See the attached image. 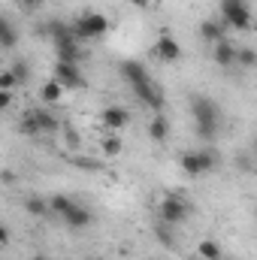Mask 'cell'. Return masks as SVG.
I'll list each match as a JSON object with an SVG mask.
<instances>
[{
	"instance_id": "1",
	"label": "cell",
	"mask_w": 257,
	"mask_h": 260,
	"mask_svg": "<svg viewBox=\"0 0 257 260\" xmlns=\"http://www.w3.org/2000/svg\"><path fill=\"white\" fill-rule=\"evenodd\" d=\"M121 76L127 79V85L133 88V94H136L148 109H154V112H160V109H164L167 97H164L160 85L148 76L145 64H139V61H121Z\"/></svg>"
},
{
	"instance_id": "2",
	"label": "cell",
	"mask_w": 257,
	"mask_h": 260,
	"mask_svg": "<svg viewBox=\"0 0 257 260\" xmlns=\"http://www.w3.org/2000/svg\"><path fill=\"white\" fill-rule=\"evenodd\" d=\"M191 112H194V121H197V136L200 139H215L218 136V127H221V109H218V103L212 97L194 94Z\"/></svg>"
},
{
	"instance_id": "3",
	"label": "cell",
	"mask_w": 257,
	"mask_h": 260,
	"mask_svg": "<svg viewBox=\"0 0 257 260\" xmlns=\"http://www.w3.org/2000/svg\"><path fill=\"white\" fill-rule=\"evenodd\" d=\"M221 18H224V27L251 30V9L245 0H221Z\"/></svg>"
},
{
	"instance_id": "4",
	"label": "cell",
	"mask_w": 257,
	"mask_h": 260,
	"mask_svg": "<svg viewBox=\"0 0 257 260\" xmlns=\"http://www.w3.org/2000/svg\"><path fill=\"white\" fill-rule=\"evenodd\" d=\"M106 30H109V18L100 15V12H85L73 24L76 40H100V37H106Z\"/></svg>"
},
{
	"instance_id": "5",
	"label": "cell",
	"mask_w": 257,
	"mask_h": 260,
	"mask_svg": "<svg viewBox=\"0 0 257 260\" xmlns=\"http://www.w3.org/2000/svg\"><path fill=\"white\" fill-rule=\"evenodd\" d=\"M179 167L188 173V176H203V173H209V170H215L218 167V157H215V151H185L182 157H179Z\"/></svg>"
},
{
	"instance_id": "6",
	"label": "cell",
	"mask_w": 257,
	"mask_h": 260,
	"mask_svg": "<svg viewBox=\"0 0 257 260\" xmlns=\"http://www.w3.org/2000/svg\"><path fill=\"white\" fill-rule=\"evenodd\" d=\"M188 215H191V206H188L182 197H167V200H160V221H164L167 227H176V224L188 221Z\"/></svg>"
},
{
	"instance_id": "7",
	"label": "cell",
	"mask_w": 257,
	"mask_h": 260,
	"mask_svg": "<svg viewBox=\"0 0 257 260\" xmlns=\"http://www.w3.org/2000/svg\"><path fill=\"white\" fill-rule=\"evenodd\" d=\"M52 79H58V82L64 85V91H79V88H85V76H82L79 64L58 61V64H55V76H52Z\"/></svg>"
},
{
	"instance_id": "8",
	"label": "cell",
	"mask_w": 257,
	"mask_h": 260,
	"mask_svg": "<svg viewBox=\"0 0 257 260\" xmlns=\"http://www.w3.org/2000/svg\"><path fill=\"white\" fill-rule=\"evenodd\" d=\"M151 55H154L157 61H164V64H176V61H182V46H179L170 34H164V37L154 43Z\"/></svg>"
},
{
	"instance_id": "9",
	"label": "cell",
	"mask_w": 257,
	"mask_h": 260,
	"mask_svg": "<svg viewBox=\"0 0 257 260\" xmlns=\"http://www.w3.org/2000/svg\"><path fill=\"white\" fill-rule=\"evenodd\" d=\"M61 218H64V224L70 227V230H85V227H91V224H94V212H91V209H85V206H79V203H73Z\"/></svg>"
},
{
	"instance_id": "10",
	"label": "cell",
	"mask_w": 257,
	"mask_h": 260,
	"mask_svg": "<svg viewBox=\"0 0 257 260\" xmlns=\"http://www.w3.org/2000/svg\"><path fill=\"white\" fill-rule=\"evenodd\" d=\"M127 121H130V112L127 109H121V106H106L103 112H100V124L106 130H124L127 127Z\"/></svg>"
},
{
	"instance_id": "11",
	"label": "cell",
	"mask_w": 257,
	"mask_h": 260,
	"mask_svg": "<svg viewBox=\"0 0 257 260\" xmlns=\"http://www.w3.org/2000/svg\"><path fill=\"white\" fill-rule=\"evenodd\" d=\"M27 115L34 118V124H37V130H40V133H55V130L61 127V124H58V118H55L49 109H43V106H40V109H30Z\"/></svg>"
},
{
	"instance_id": "12",
	"label": "cell",
	"mask_w": 257,
	"mask_h": 260,
	"mask_svg": "<svg viewBox=\"0 0 257 260\" xmlns=\"http://www.w3.org/2000/svg\"><path fill=\"white\" fill-rule=\"evenodd\" d=\"M212 58H215V64L218 67H233L236 64V46H233L230 40H221V43H215Z\"/></svg>"
},
{
	"instance_id": "13",
	"label": "cell",
	"mask_w": 257,
	"mask_h": 260,
	"mask_svg": "<svg viewBox=\"0 0 257 260\" xmlns=\"http://www.w3.org/2000/svg\"><path fill=\"white\" fill-rule=\"evenodd\" d=\"M40 100H43L46 106H52V103L64 100V85H61L58 79H49V82H43V88H40Z\"/></svg>"
},
{
	"instance_id": "14",
	"label": "cell",
	"mask_w": 257,
	"mask_h": 260,
	"mask_svg": "<svg viewBox=\"0 0 257 260\" xmlns=\"http://www.w3.org/2000/svg\"><path fill=\"white\" fill-rule=\"evenodd\" d=\"M224 30H227V27H224V24H218V21H203V24H200V37H203L206 43H212V46H215V43H221V40H227V37H224Z\"/></svg>"
},
{
	"instance_id": "15",
	"label": "cell",
	"mask_w": 257,
	"mask_h": 260,
	"mask_svg": "<svg viewBox=\"0 0 257 260\" xmlns=\"http://www.w3.org/2000/svg\"><path fill=\"white\" fill-rule=\"evenodd\" d=\"M15 43H18V34L12 27V21L6 15H0V49H15Z\"/></svg>"
},
{
	"instance_id": "16",
	"label": "cell",
	"mask_w": 257,
	"mask_h": 260,
	"mask_svg": "<svg viewBox=\"0 0 257 260\" xmlns=\"http://www.w3.org/2000/svg\"><path fill=\"white\" fill-rule=\"evenodd\" d=\"M148 136H151L154 142H164V139L170 136V121H167L160 112H154V118H151V124H148Z\"/></svg>"
},
{
	"instance_id": "17",
	"label": "cell",
	"mask_w": 257,
	"mask_h": 260,
	"mask_svg": "<svg viewBox=\"0 0 257 260\" xmlns=\"http://www.w3.org/2000/svg\"><path fill=\"white\" fill-rule=\"evenodd\" d=\"M197 254H200V260H221V245L212 239H203L197 245Z\"/></svg>"
},
{
	"instance_id": "18",
	"label": "cell",
	"mask_w": 257,
	"mask_h": 260,
	"mask_svg": "<svg viewBox=\"0 0 257 260\" xmlns=\"http://www.w3.org/2000/svg\"><path fill=\"white\" fill-rule=\"evenodd\" d=\"M24 209H27L30 215H37V218H43V215H49V200H43V197H27V200H24Z\"/></svg>"
},
{
	"instance_id": "19",
	"label": "cell",
	"mask_w": 257,
	"mask_h": 260,
	"mask_svg": "<svg viewBox=\"0 0 257 260\" xmlns=\"http://www.w3.org/2000/svg\"><path fill=\"white\" fill-rule=\"evenodd\" d=\"M9 73L15 76L18 85H27V82H30V64H27V61H15V64L9 67Z\"/></svg>"
},
{
	"instance_id": "20",
	"label": "cell",
	"mask_w": 257,
	"mask_h": 260,
	"mask_svg": "<svg viewBox=\"0 0 257 260\" xmlns=\"http://www.w3.org/2000/svg\"><path fill=\"white\" fill-rule=\"evenodd\" d=\"M100 148H103V154H106V157H115V154H121V148H124V145H121V139H118V136H106Z\"/></svg>"
},
{
	"instance_id": "21",
	"label": "cell",
	"mask_w": 257,
	"mask_h": 260,
	"mask_svg": "<svg viewBox=\"0 0 257 260\" xmlns=\"http://www.w3.org/2000/svg\"><path fill=\"white\" fill-rule=\"evenodd\" d=\"M70 206H73V200H70V197H61V194L49 200V212H58V215H64Z\"/></svg>"
},
{
	"instance_id": "22",
	"label": "cell",
	"mask_w": 257,
	"mask_h": 260,
	"mask_svg": "<svg viewBox=\"0 0 257 260\" xmlns=\"http://www.w3.org/2000/svg\"><path fill=\"white\" fill-rule=\"evenodd\" d=\"M236 61H239L242 67H254L257 64L254 49H236Z\"/></svg>"
},
{
	"instance_id": "23",
	"label": "cell",
	"mask_w": 257,
	"mask_h": 260,
	"mask_svg": "<svg viewBox=\"0 0 257 260\" xmlns=\"http://www.w3.org/2000/svg\"><path fill=\"white\" fill-rule=\"evenodd\" d=\"M15 88H18L15 76H12L9 70H3V73H0V91H15Z\"/></svg>"
},
{
	"instance_id": "24",
	"label": "cell",
	"mask_w": 257,
	"mask_h": 260,
	"mask_svg": "<svg viewBox=\"0 0 257 260\" xmlns=\"http://www.w3.org/2000/svg\"><path fill=\"white\" fill-rule=\"evenodd\" d=\"M154 236H157V242H160V245H167V248H173V245H176V239H173V233H170L167 227H157V230H154Z\"/></svg>"
},
{
	"instance_id": "25",
	"label": "cell",
	"mask_w": 257,
	"mask_h": 260,
	"mask_svg": "<svg viewBox=\"0 0 257 260\" xmlns=\"http://www.w3.org/2000/svg\"><path fill=\"white\" fill-rule=\"evenodd\" d=\"M18 133H24V136H37V133H40L30 115H24V118H21V124H18Z\"/></svg>"
},
{
	"instance_id": "26",
	"label": "cell",
	"mask_w": 257,
	"mask_h": 260,
	"mask_svg": "<svg viewBox=\"0 0 257 260\" xmlns=\"http://www.w3.org/2000/svg\"><path fill=\"white\" fill-rule=\"evenodd\" d=\"M12 106V91H0V112H6Z\"/></svg>"
},
{
	"instance_id": "27",
	"label": "cell",
	"mask_w": 257,
	"mask_h": 260,
	"mask_svg": "<svg viewBox=\"0 0 257 260\" xmlns=\"http://www.w3.org/2000/svg\"><path fill=\"white\" fill-rule=\"evenodd\" d=\"M0 182L3 185H15V173L12 170H0Z\"/></svg>"
},
{
	"instance_id": "28",
	"label": "cell",
	"mask_w": 257,
	"mask_h": 260,
	"mask_svg": "<svg viewBox=\"0 0 257 260\" xmlns=\"http://www.w3.org/2000/svg\"><path fill=\"white\" fill-rule=\"evenodd\" d=\"M73 164H76V167H82V170H97V164H94V160H82V157H73Z\"/></svg>"
},
{
	"instance_id": "29",
	"label": "cell",
	"mask_w": 257,
	"mask_h": 260,
	"mask_svg": "<svg viewBox=\"0 0 257 260\" xmlns=\"http://www.w3.org/2000/svg\"><path fill=\"white\" fill-rule=\"evenodd\" d=\"M67 142H70V148H76V145H79V133H76L73 127H67Z\"/></svg>"
},
{
	"instance_id": "30",
	"label": "cell",
	"mask_w": 257,
	"mask_h": 260,
	"mask_svg": "<svg viewBox=\"0 0 257 260\" xmlns=\"http://www.w3.org/2000/svg\"><path fill=\"white\" fill-rule=\"evenodd\" d=\"M9 242V230H6V224H0V245H6Z\"/></svg>"
},
{
	"instance_id": "31",
	"label": "cell",
	"mask_w": 257,
	"mask_h": 260,
	"mask_svg": "<svg viewBox=\"0 0 257 260\" xmlns=\"http://www.w3.org/2000/svg\"><path fill=\"white\" fill-rule=\"evenodd\" d=\"M130 6H136V9H148L151 0H130Z\"/></svg>"
},
{
	"instance_id": "32",
	"label": "cell",
	"mask_w": 257,
	"mask_h": 260,
	"mask_svg": "<svg viewBox=\"0 0 257 260\" xmlns=\"http://www.w3.org/2000/svg\"><path fill=\"white\" fill-rule=\"evenodd\" d=\"M21 3H24L27 9H40V6H43V0H21Z\"/></svg>"
},
{
	"instance_id": "33",
	"label": "cell",
	"mask_w": 257,
	"mask_h": 260,
	"mask_svg": "<svg viewBox=\"0 0 257 260\" xmlns=\"http://www.w3.org/2000/svg\"><path fill=\"white\" fill-rule=\"evenodd\" d=\"M30 260H49V257H43V254H34V257H30Z\"/></svg>"
},
{
	"instance_id": "34",
	"label": "cell",
	"mask_w": 257,
	"mask_h": 260,
	"mask_svg": "<svg viewBox=\"0 0 257 260\" xmlns=\"http://www.w3.org/2000/svg\"><path fill=\"white\" fill-rule=\"evenodd\" d=\"M197 260H200V257H197Z\"/></svg>"
}]
</instances>
